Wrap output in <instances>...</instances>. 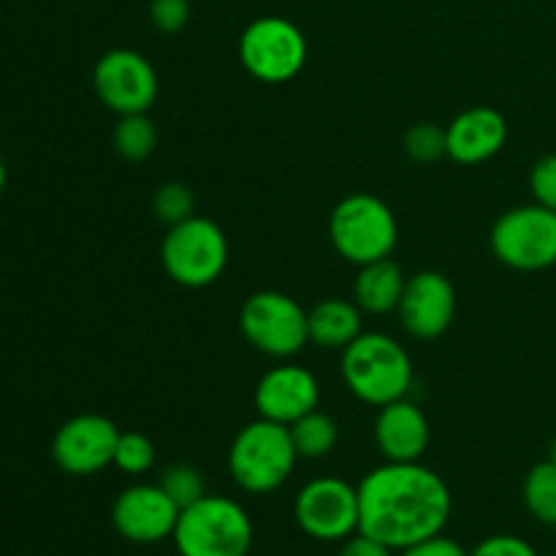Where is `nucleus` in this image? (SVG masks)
I'll list each match as a JSON object with an SVG mask.
<instances>
[{
  "instance_id": "f257e3e1",
  "label": "nucleus",
  "mask_w": 556,
  "mask_h": 556,
  "mask_svg": "<svg viewBox=\"0 0 556 556\" xmlns=\"http://www.w3.org/2000/svg\"><path fill=\"white\" fill-rule=\"evenodd\" d=\"M358 532L391 552L440 535L454 514L443 478L421 462H386L358 483Z\"/></svg>"
},
{
  "instance_id": "f03ea898",
  "label": "nucleus",
  "mask_w": 556,
  "mask_h": 556,
  "mask_svg": "<svg viewBox=\"0 0 556 556\" xmlns=\"http://www.w3.org/2000/svg\"><path fill=\"white\" fill-rule=\"evenodd\" d=\"M342 380L364 405L383 407L407 396L413 386V358L402 342L383 331H362L342 351Z\"/></svg>"
},
{
  "instance_id": "7ed1b4c3",
  "label": "nucleus",
  "mask_w": 556,
  "mask_h": 556,
  "mask_svg": "<svg viewBox=\"0 0 556 556\" xmlns=\"http://www.w3.org/2000/svg\"><path fill=\"white\" fill-rule=\"evenodd\" d=\"M172 541L179 556H248L255 527L237 500L204 494L179 510Z\"/></svg>"
},
{
  "instance_id": "20e7f679",
  "label": "nucleus",
  "mask_w": 556,
  "mask_h": 556,
  "mask_svg": "<svg viewBox=\"0 0 556 556\" xmlns=\"http://www.w3.org/2000/svg\"><path fill=\"white\" fill-rule=\"evenodd\" d=\"M299 454L286 424L255 418L242 427L228 448L231 481L248 494H271L291 478Z\"/></svg>"
},
{
  "instance_id": "39448f33",
  "label": "nucleus",
  "mask_w": 556,
  "mask_h": 556,
  "mask_svg": "<svg viewBox=\"0 0 556 556\" xmlns=\"http://www.w3.org/2000/svg\"><path fill=\"white\" fill-rule=\"evenodd\" d=\"M329 237L342 258L364 266L394 253L400 223L383 199L372 193H351L331 210Z\"/></svg>"
},
{
  "instance_id": "423d86ee",
  "label": "nucleus",
  "mask_w": 556,
  "mask_h": 556,
  "mask_svg": "<svg viewBox=\"0 0 556 556\" xmlns=\"http://www.w3.org/2000/svg\"><path fill=\"white\" fill-rule=\"evenodd\" d=\"M163 271L182 288H206L228 266V239L210 217L193 215L168 226L161 244Z\"/></svg>"
},
{
  "instance_id": "0eeeda50",
  "label": "nucleus",
  "mask_w": 556,
  "mask_h": 556,
  "mask_svg": "<svg viewBox=\"0 0 556 556\" xmlns=\"http://www.w3.org/2000/svg\"><path fill=\"white\" fill-rule=\"evenodd\" d=\"M239 60L253 79L282 85L307 63V38L286 16H258L239 36Z\"/></svg>"
},
{
  "instance_id": "6e6552de",
  "label": "nucleus",
  "mask_w": 556,
  "mask_h": 556,
  "mask_svg": "<svg viewBox=\"0 0 556 556\" xmlns=\"http://www.w3.org/2000/svg\"><path fill=\"white\" fill-rule=\"evenodd\" d=\"M500 264L516 271H543L556 264V212L541 204L503 212L489 233Z\"/></svg>"
},
{
  "instance_id": "1a4fd4ad",
  "label": "nucleus",
  "mask_w": 556,
  "mask_h": 556,
  "mask_svg": "<svg viewBox=\"0 0 556 556\" xmlns=\"http://www.w3.org/2000/svg\"><path fill=\"white\" fill-rule=\"evenodd\" d=\"M244 340L271 358H291L309 342L307 309L282 291H258L242 304Z\"/></svg>"
},
{
  "instance_id": "9d476101",
  "label": "nucleus",
  "mask_w": 556,
  "mask_h": 556,
  "mask_svg": "<svg viewBox=\"0 0 556 556\" xmlns=\"http://www.w3.org/2000/svg\"><path fill=\"white\" fill-rule=\"evenodd\" d=\"M293 519L299 530L320 543H342L362 525L358 486L334 476H320L304 483L293 500Z\"/></svg>"
},
{
  "instance_id": "9b49d317",
  "label": "nucleus",
  "mask_w": 556,
  "mask_h": 556,
  "mask_svg": "<svg viewBox=\"0 0 556 556\" xmlns=\"http://www.w3.org/2000/svg\"><path fill=\"white\" fill-rule=\"evenodd\" d=\"M96 96L114 114H144L157 98V74L136 49H112L92 68Z\"/></svg>"
},
{
  "instance_id": "f8f14e48",
  "label": "nucleus",
  "mask_w": 556,
  "mask_h": 556,
  "mask_svg": "<svg viewBox=\"0 0 556 556\" xmlns=\"http://www.w3.org/2000/svg\"><path fill=\"white\" fill-rule=\"evenodd\" d=\"M119 429L112 418L98 413H81L68 418L54 432L52 459L63 472L76 478L96 476L114 465V448H117Z\"/></svg>"
},
{
  "instance_id": "ddd939ff",
  "label": "nucleus",
  "mask_w": 556,
  "mask_h": 556,
  "mask_svg": "<svg viewBox=\"0 0 556 556\" xmlns=\"http://www.w3.org/2000/svg\"><path fill=\"white\" fill-rule=\"evenodd\" d=\"M179 508L161 483H134L123 489L112 505V525L128 543H161L174 535Z\"/></svg>"
},
{
  "instance_id": "4468645a",
  "label": "nucleus",
  "mask_w": 556,
  "mask_h": 556,
  "mask_svg": "<svg viewBox=\"0 0 556 556\" xmlns=\"http://www.w3.org/2000/svg\"><path fill=\"white\" fill-rule=\"evenodd\" d=\"M402 329L416 340H438L448 331L456 315V288L440 271H418L407 277L405 293L396 307Z\"/></svg>"
},
{
  "instance_id": "2eb2a0df",
  "label": "nucleus",
  "mask_w": 556,
  "mask_h": 556,
  "mask_svg": "<svg viewBox=\"0 0 556 556\" xmlns=\"http://www.w3.org/2000/svg\"><path fill=\"white\" fill-rule=\"evenodd\" d=\"M320 386L309 369L299 364H277L255 386V410L261 418L291 427L307 413L318 410Z\"/></svg>"
},
{
  "instance_id": "dca6fc26",
  "label": "nucleus",
  "mask_w": 556,
  "mask_h": 556,
  "mask_svg": "<svg viewBox=\"0 0 556 556\" xmlns=\"http://www.w3.org/2000/svg\"><path fill=\"white\" fill-rule=\"evenodd\" d=\"M508 141V123L492 106H472L445 128V155L462 166H478L497 155Z\"/></svg>"
},
{
  "instance_id": "f3484780",
  "label": "nucleus",
  "mask_w": 556,
  "mask_h": 556,
  "mask_svg": "<svg viewBox=\"0 0 556 556\" xmlns=\"http://www.w3.org/2000/svg\"><path fill=\"white\" fill-rule=\"evenodd\" d=\"M429 440H432V429H429L427 413L407 396L389 402L378 410L375 443L386 462H421Z\"/></svg>"
},
{
  "instance_id": "a211bd4d",
  "label": "nucleus",
  "mask_w": 556,
  "mask_h": 556,
  "mask_svg": "<svg viewBox=\"0 0 556 556\" xmlns=\"http://www.w3.org/2000/svg\"><path fill=\"white\" fill-rule=\"evenodd\" d=\"M405 286V271H402L400 264H394L389 255V258L358 266L356 282H353V299H356V304L362 307V313L389 315L396 313V307H400Z\"/></svg>"
},
{
  "instance_id": "6ab92c4d",
  "label": "nucleus",
  "mask_w": 556,
  "mask_h": 556,
  "mask_svg": "<svg viewBox=\"0 0 556 556\" xmlns=\"http://www.w3.org/2000/svg\"><path fill=\"white\" fill-rule=\"evenodd\" d=\"M309 342L329 351H345L362 334V307L345 299H324L307 309Z\"/></svg>"
},
{
  "instance_id": "aec40b11",
  "label": "nucleus",
  "mask_w": 556,
  "mask_h": 556,
  "mask_svg": "<svg viewBox=\"0 0 556 556\" xmlns=\"http://www.w3.org/2000/svg\"><path fill=\"white\" fill-rule=\"evenodd\" d=\"M288 429H291V440L296 445L299 459H324L340 443V427H337L329 413L313 410L299 418V421H293Z\"/></svg>"
},
{
  "instance_id": "412c9836",
  "label": "nucleus",
  "mask_w": 556,
  "mask_h": 556,
  "mask_svg": "<svg viewBox=\"0 0 556 556\" xmlns=\"http://www.w3.org/2000/svg\"><path fill=\"white\" fill-rule=\"evenodd\" d=\"M525 505L535 521L556 527V462H538L525 478Z\"/></svg>"
},
{
  "instance_id": "4be33fe9",
  "label": "nucleus",
  "mask_w": 556,
  "mask_h": 556,
  "mask_svg": "<svg viewBox=\"0 0 556 556\" xmlns=\"http://www.w3.org/2000/svg\"><path fill=\"white\" fill-rule=\"evenodd\" d=\"M157 147V128L144 114H123L114 128V150L125 161H147Z\"/></svg>"
},
{
  "instance_id": "5701e85b",
  "label": "nucleus",
  "mask_w": 556,
  "mask_h": 556,
  "mask_svg": "<svg viewBox=\"0 0 556 556\" xmlns=\"http://www.w3.org/2000/svg\"><path fill=\"white\" fill-rule=\"evenodd\" d=\"M155 465V443L141 432H119L114 467L125 476H144Z\"/></svg>"
},
{
  "instance_id": "b1692460",
  "label": "nucleus",
  "mask_w": 556,
  "mask_h": 556,
  "mask_svg": "<svg viewBox=\"0 0 556 556\" xmlns=\"http://www.w3.org/2000/svg\"><path fill=\"white\" fill-rule=\"evenodd\" d=\"M152 210H155L157 220H163L166 226H177L195 215V195L185 182H166L157 188Z\"/></svg>"
},
{
  "instance_id": "393cba45",
  "label": "nucleus",
  "mask_w": 556,
  "mask_h": 556,
  "mask_svg": "<svg viewBox=\"0 0 556 556\" xmlns=\"http://www.w3.org/2000/svg\"><path fill=\"white\" fill-rule=\"evenodd\" d=\"M157 483H161L163 492H166L168 497L177 503L179 510L188 508V505H193L195 500H201L206 494L204 476H201V472L190 465L166 467Z\"/></svg>"
},
{
  "instance_id": "a878e982",
  "label": "nucleus",
  "mask_w": 556,
  "mask_h": 556,
  "mask_svg": "<svg viewBox=\"0 0 556 556\" xmlns=\"http://www.w3.org/2000/svg\"><path fill=\"white\" fill-rule=\"evenodd\" d=\"M405 152L418 163H434L445 155V128L418 123L405 134Z\"/></svg>"
},
{
  "instance_id": "bb28decb",
  "label": "nucleus",
  "mask_w": 556,
  "mask_h": 556,
  "mask_svg": "<svg viewBox=\"0 0 556 556\" xmlns=\"http://www.w3.org/2000/svg\"><path fill=\"white\" fill-rule=\"evenodd\" d=\"M530 190L535 204L556 212V152L538 157L530 172Z\"/></svg>"
},
{
  "instance_id": "cd10ccee",
  "label": "nucleus",
  "mask_w": 556,
  "mask_h": 556,
  "mask_svg": "<svg viewBox=\"0 0 556 556\" xmlns=\"http://www.w3.org/2000/svg\"><path fill=\"white\" fill-rule=\"evenodd\" d=\"M190 20V0H150V22L161 33H179Z\"/></svg>"
},
{
  "instance_id": "c85d7f7f",
  "label": "nucleus",
  "mask_w": 556,
  "mask_h": 556,
  "mask_svg": "<svg viewBox=\"0 0 556 556\" xmlns=\"http://www.w3.org/2000/svg\"><path fill=\"white\" fill-rule=\"evenodd\" d=\"M467 556H541L530 541L519 535H489Z\"/></svg>"
},
{
  "instance_id": "c756f323",
  "label": "nucleus",
  "mask_w": 556,
  "mask_h": 556,
  "mask_svg": "<svg viewBox=\"0 0 556 556\" xmlns=\"http://www.w3.org/2000/svg\"><path fill=\"white\" fill-rule=\"evenodd\" d=\"M462 543H456L454 538H445L443 532L434 538H427V541H418L413 546L400 548L394 556H467Z\"/></svg>"
},
{
  "instance_id": "7c9ffc66",
  "label": "nucleus",
  "mask_w": 556,
  "mask_h": 556,
  "mask_svg": "<svg viewBox=\"0 0 556 556\" xmlns=\"http://www.w3.org/2000/svg\"><path fill=\"white\" fill-rule=\"evenodd\" d=\"M337 556H394V552H391L389 546H383V543H378V541H372V538L356 532L353 538L342 541V548Z\"/></svg>"
},
{
  "instance_id": "2f4dec72",
  "label": "nucleus",
  "mask_w": 556,
  "mask_h": 556,
  "mask_svg": "<svg viewBox=\"0 0 556 556\" xmlns=\"http://www.w3.org/2000/svg\"><path fill=\"white\" fill-rule=\"evenodd\" d=\"M5 179H9V172H5V163H3V157H0V193H3V188H5Z\"/></svg>"
},
{
  "instance_id": "473e14b6",
  "label": "nucleus",
  "mask_w": 556,
  "mask_h": 556,
  "mask_svg": "<svg viewBox=\"0 0 556 556\" xmlns=\"http://www.w3.org/2000/svg\"><path fill=\"white\" fill-rule=\"evenodd\" d=\"M552 459L556 462V443H554V448H552Z\"/></svg>"
}]
</instances>
